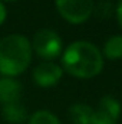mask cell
Instances as JSON below:
<instances>
[{"mask_svg":"<svg viewBox=\"0 0 122 124\" xmlns=\"http://www.w3.org/2000/svg\"><path fill=\"white\" fill-rule=\"evenodd\" d=\"M32 59V45L23 35H9L0 40V74L14 77L22 74Z\"/></svg>","mask_w":122,"mask_h":124,"instance_id":"cell-2","label":"cell"},{"mask_svg":"<svg viewBox=\"0 0 122 124\" xmlns=\"http://www.w3.org/2000/svg\"><path fill=\"white\" fill-rule=\"evenodd\" d=\"M22 87L13 78H3L0 79V102L3 105L20 101Z\"/></svg>","mask_w":122,"mask_h":124,"instance_id":"cell-7","label":"cell"},{"mask_svg":"<svg viewBox=\"0 0 122 124\" xmlns=\"http://www.w3.org/2000/svg\"><path fill=\"white\" fill-rule=\"evenodd\" d=\"M63 66L73 77L92 78L96 77L103 66L102 54L89 42H73L63 54Z\"/></svg>","mask_w":122,"mask_h":124,"instance_id":"cell-1","label":"cell"},{"mask_svg":"<svg viewBox=\"0 0 122 124\" xmlns=\"http://www.w3.org/2000/svg\"><path fill=\"white\" fill-rule=\"evenodd\" d=\"M1 114H3V118L7 123H12V124L23 123L26 120V110H25V107H23V104L20 101L12 102V104H6L3 107Z\"/></svg>","mask_w":122,"mask_h":124,"instance_id":"cell-8","label":"cell"},{"mask_svg":"<svg viewBox=\"0 0 122 124\" xmlns=\"http://www.w3.org/2000/svg\"><path fill=\"white\" fill-rule=\"evenodd\" d=\"M55 1L61 16L70 23L85 22L93 10V0H55Z\"/></svg>","mask_w":122,"mask_h":124,"instance_id":"cell-3","label":"cell"},{"mask_svg":"<svg viewBox=\"0 0 122 124\" xmlns=\"http://www.w3.org/2000/svg\"><path fill=\"white\" fill-rule=\"evenodd\" d=\"M33 49L39 56L45 59H53L61 54L62 40L56 32L50 29H40L33 38Z\"/></svg>","mask_w":122,"mask_h":124,"instance_id":"cell-4","label":"cell"},{"mask_svg":"<svg viewBox=\"0 0 122 124\" xmlns=\"http://www.w3.org/2000/svg\"><path fill=\"white\" fill-rule=\"evenodd\" d=\"M116 17H118V22H119V25L122 28V0H119L118 7H116Z\"/></svg>","mask_w":122,"mask_h":124,"instance_id":"cell-12","label":"cell"},{"mask_svg":"<svg viewBox=\"0 0 122 124\" xmlns=\"http://www.w3.org/2000/svg\"><path fill=\"white\" fill-rule=\"evenodd\" d=\"M6 1H14V0H6Z\"/></svg>","mask_w":122,"mask_h":124,"instance_id":"cell-14","label":"cell"},{"mask_svg":"<svg viewBox=\"0 0 122 124\" xmlns=\"http://www.w3.org/2000/svg\"><path fill=\"white\" fill-rule=\"evenodd\" d=\"M92 111L86 104H75L69 108V118L73 124H91Z\"/></svg>","mask_w":122,"mask_h":124,"instance_id":"cell-9","label":"cell"},{"mask_svg":"<svg viewBox=\"0 0 122 124\" xmlns=\"http://www.w3.org/2000/svg\"><path fill=\"white\" fill-rule=\"evenodd\" d=\"M6 15H7V12H6V7L3 6V3H0V25L6 20Z\"/></svg>","mask_w":122,"mask_h":124,"instance_id":"cell-13","label":"cell"},{"mask_svg":"<svg viewBox=\"0 0 122 124\" xmlns=\"http://www.w3.org/2000/svg\"><path fill=\"white\" fill-rule=\"evenodd\" d=\"M121 114V104L111 95L103 97L92 111L91 124H115Z\"/></svg>","mask_w":122,"mask_h":124,"instance_id":"cell-5","label":"cell"},{"mask_svg":"<svg viewBox=\"0 0 122 124\" xmlns=\"http://www.w3.org/2000/svg\"><path fill=\"white\" fill-rule=\"evenodd\" d=\"M29 124H61L56 116L49 111H37L29 120Z\"/></svg>","mask_w":122,"mask_h":124,"instance_id":"cell-11","label":"cell"},{"mask_svg":"<svg viewBox=\"0 0 122 124\" xmlns=\"http://www.w3.org/2000/svg\"><path fill=\"white\" fill-rule=\"evenodd\" d=\"M62 78V68L53 62H42L33 71V79L39 87H53Z\"/></svg>","mask_w":122,"mask_h":124,"instance_id":"cell-6","label":"cell"},{"mask_svg":"<svg viewBox=\"0 0 122 124\" xmlns=\"http://www.w3.org/2000/svg\"><path fill=\"white\" fill-rule=\"evenodd\" d=\"M103 54L109 59H119V58H122V36H119V35L111 36L105 42Z\"/></svg>","mask_w":122,"mask_h":124,"instance_id":"cell-10","label":"cell"}]
</instances>
